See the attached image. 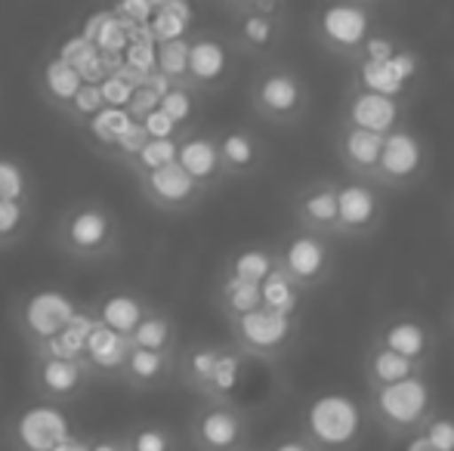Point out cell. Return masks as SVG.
I'll list each match as a JSON object with an SVG mask.
<instances>
[{
    "label": "cell",
    "mask_w": 454,
    "mask_h": 451,
    "mask_svg": "<svg viewBox=\"0 0 454 451\" xmlns=\"http://www.w3.org/2000/svg\"><path fill=\"white\" fill-rule=\"evenodd\" d=\"M87 451H127L121 433H106V436H93L87 439Z\"/></svg>",
    "instance_id": "43"
},
{
    "label": "cell",
    "mask_w": 454,
    "mask_h": 451,
    "mask_svg": "<svg viewBox=\"0 0 454 451\" xmlns=\"http://www.w3.org/2000/svg\"><path fill=\"white\" fill-rule=\"evenodd\" d=\"M176 143H180V139H149L124 167L133 174V180L143 174H152V170H158V167H168V164L176 161Z\"/></svg>",
    "instance_id": "36"
},
{
    "label": "cell",
    "mask_w": 454,
    "mask_h": 451,
    "mask_svg": "<svg viewBox=\"0 0 454 451\" xmlns=\"http://www.w3.org/2000/svg\"><path fill=\"white\" fill-rule=\"evenodd\" d=\"M121 384H127L133 393L161 390L170 380H176V355L170 353H149V349H127L124 368H121Z\"/></svg>",
    "instance_id": "22"
},
{
    "label": "cell",
    "mask_w": 454,
    "mask_h": 451,
    "mask_svg": "<svg viewBox=\"0 0 454 451\" xmlns=\"http://www.w3.org/2000/svg\"><path fill=\"white\" fill-rule=\"evenodd\" d=\"M53 241L62 257L74 263H106L121 253V220L106 201L81 198L56 220Z\"/></svg>",
    "instance_id": "1"
},
{
    "label": "cell",
    "mask_w": 454,
    "mask_h": 451,
    "mask_svg": "<svg viewBox=\"0 0 454 451\" xmlns=\"http://www.w3.org/2000/svg\"><path fill=\"white\" fill-rule=\"evenodd\" d=\"M176 164L204 192H214L220 183H226L220 164V149H216V133L192 130L180 136V143H176Z\"/></svg>",
    "instance_id": "18"
},
{
    "label": "cell",
    "mask_w": 454,
    "mask_h": 451,
    "mask_svg": "<svg viewBox=\"0 0 454 451\" xmlns=\"http://www.w3.org/2000/svg\"><path fill=\"white\" fill-rule=\"evenodd\" d=\"M424 368L414 365V362L402 359V355L389 353L383 346H371L368 359H364V374H368V386L371 390H380V386L399 384V380H408L414 374H420Z\"/></svg>",
    "instance_id": "30"
},
{
    "label": "cell",
    "mask_w": 454,
    "mask_h": 451,
    "mask_svg": "<svg viewBox=\"0 0 454 451\" xmlns=\"http://www.w3.org/2000/svg\"><path fill=\"white\" fill-rule=\"evenodd\" d=\"M371 415L393 436H414L436 415L430 380L420 371L408 380H399V384L371 390Z\"/></svg>",
    "instance_id": "4"
},
{
    "label": "cell",
    "mask_w": 454,
    "mask_h": 451,
    "mask_svg": "<svg viewBox=\"0 0 454 451\" xmlns=\"http://www.w3.org/2000/svg\"><path fill=\"white\" fill-rule=\"evenodd\" d=\"M81 303L74 297L62 294V291L43 288V291H31L19 300L16 307V331L22 334L28 355L37 353L41 346H47L53 338H59L72 319L78 315Z\"/></svg>",
    "instance_id": "5"
},
{
    "label": "cell",
    "mask_w": 454,
    "mask_h": 451,
    "mask_svg": "<svg viewBox=\"0 0 454 451\" xmlns=\"http://www.w3.org/2000/svg\"><path fill=\"white\" fill-rule=\"evenodd\" d=\"M127 451H183L180 436L161 421H137L121 433Z\"/></svg>",
    "instance_id": "32"
},
{
    "label": "cell",
    "mask_w": 454,
    "mask_h": 451,
    "mask_svg": "<svg viewBox=\"0 0 454 451\" xmlns=\"http://www.w3.org/2000/svg\"><path fill=\"white\" fill-rule=\"evenodd\" d=\"M137 189L145 198V205H152L161 214H189L192 207H198L207 198V192L176 161L137 176Z\"/></svg>",
    "instance_id": "12"
},
{
    "label": "cell",
    "mask_w": 454,
    "mask_h": 451,
    "mask_svg": "<svg viewBox=\"0 0 454 451\" xmlns=\"http://www.w3.org/2000/svg\"><path fill=\"white\" fill-rule=\"evenodd\" d=\"M127 346L176 355L180 353V328H176V319L168 309L152 307L149 313L143 315V322L127 334Z\"/></svg>",
    "instance_id": "27"
},
{
    "label": "cell",
    "mask_w": 454,
    "mask_h": 451,
    "mask_svg": "<svg viewBox=\"0 0 454 451\" xmlns=\"http://www.w3.org/2000/svg\"><path fill=\"white\" fill-rule=\"evenodd\" d=\"M31 201H0V247H10L31 229Z\"/></svg>",
    "instance_id": "37"
},
{
    "label": "cell",
    "mask_w": 454,
    "mask_h": 451,
    "mask_svg": "<svg viewBox=\"0 0 454 451\" xmlns=\"http://www.w3.org/2000/svg\"><path fill=\"white\" fill-rule=\"evenodd\" d=\"M223 353H226V346H220V343H189V346H180V353H176V380L183 386H189L195 396L207 399Z\"/></svg>",
    "instance_id": "25"
},
{
    "label": "cell",
    "mask_w": 454,
    "mask_h": 451,
    "mask_svg": "<svg viewBox=\"0 0 454 451\" xmlns=\"http://www.w3.org/2000/svg\"><path fill=\"white\" fill-rule=\"evenodd\" d=\"M395 53H399V43H395L393 37H387V35H380V31H374V35H371L368 41L362 43L359 62H389Z\"/></svg>",
    "instance_id": "42"
},
{
    "label": "cell",
    "mask_w": 454,
    "mask_h": 451,
    "mask_svg": "<svg viewBox=\"0 0 454 451\" xmlns=\"http://www.w3.org/2000/svg\"><path fill=\"white\" fill-rule=\"evenodd\" d=\"M90 384L93 377L78 359H47V355L31 359V390L50 405L78 402L90 390Z\"/></svg>",
    "instance_id": "13"
},
{
    "label": "cell",
    "mask_w": 454,
    "mask_h": 451,
    "mask_svg": "<svg viewBox=\"0 0 454 451\" xmlns=\"http://www.w3.org/2000/svg\"><path fill=\"white\" fill-rule=\"evenodd\" d=\"M247 103L260 121L272 127H294L309 109V90L291 66H263L247 87Z\"/></svg>",
    "instance_id": "3"
},
{
    "label": "cell",
    "mask_w": 454,
    "mask_h": 451,
    "mask_svg": "<svg viewBox=\"0 0 454 451\" xmlns=\"http://www.w3.org/2000/svg\"><path fill=\"white\" fill-rule=\"evenodd\" d=\"M334 145H337V155H340V164L349 170V174H353V180H368V183H374L377 164H380L383 136L340 124Z\"/></svg>",
    "instance_id": "23"
},
{
    "label": "cell",
    "mask_w": 454,
    "mask_h": 451,
    "mask_svg": "<svg viewBox=\"0 0 454 451\" xmlns=\"http://www.w3.org/2000/svg\"><path fill=\"white\" fill-rule=\"evenodd\" d=\"M303 439L316 451H356L364 439V408L349 393H322L303 411Z\"/></svg>",
    "instance_id": "2"
},
{
    "label": "cell",
    "mask_w": 454,
    "mask_h": 451,
    "mask_svg": "<svg viewBox=\"0 0 454 451\" xmlns=\"http://www.w3.org/2000/svg\"><path fill=\"white\" fill-rule=\"evenodd\" d=\"M241 359H245V355H241L239 349L226 346V353H223V359H220V368H216V374H214V384H210L207 399H201V402H210V399L232 402V393L241 380Z\"/></svg>",
    "instance_id": "38"
},
{
    "label": "cell",
    "mask_w": 454,
    "mask_h": 451,
    "mask_svg": "<svg viewBox=\"0 0 454 451\" xmlns=\"http://www.w3.org/2000/svg\"><path fill=\"white\" fill-rule=\"evenodd\" d=\"M192 37V35H189ZM189 37L155 43V74L170 84L185 87V68H189Z\"/></svg>",
    "instance_id": "35"
},
{
    "label": "cell",
    "mask_w": 454,
    "mask_h": 451,
    "mask_svg": "<svg viewBox=\"0 0 454 451\" xmlns=\"http://www.w3.org/2000/svg\"><path fill=\"white\" fill-rule=\"evenodd\" d=\"M260 300H263V309L270 313H278L285 319H297L300 309H303V291L291 282L287 276H281L278 269L260 284Z\"/></svg>",
    "instance_id": "31"
},
{
    "label": "cell",
    "mask_w": 454,
    "mask_h": 451,
    "mask_svg": "<svg viewBox=\"0 0 454 451\" xmlns=\"http://www.w3.org/2000/svg\"><path fill=\"white\" fill-rule=\"evenodd\" d=\"M127 338L108 331V328L96 325L90 338L84 343V353H81V365L87 368V374L96 377H121V368L127 359Z\"/></svg>",
    "instance_id": "26"
},
{
    "label": "cell",
    "mask_w": 454,
    "mask_h": 451,
    "mask_svg": "<svg viewBox=\"0 0 454 451\" xmlns=\"http://www.w3.org/2000/svg\"><path fill=\"white\" fill-rule=\"evenodd\" d=\"M0 201H31V176L6 158H0Z\"/></svg>",
    "instance_id": "39"
},
{
    "label": "cell",
    "mask_w": 454,
    "mask_h": 451,
    "mask_svg": "<svg viewBox=\"0 0 454 451\" xmlns=\"http://www.w3.org/2000/svg\"><path fill=\"white\" fill-rule=\"evenodd\" d=\"M402 114H405V105L399 99H387L353 87V93L347 97V109H343V124L387 136L395 127H402Z\"/></svg>",
    "instance_id": "19"
},
{
    "label": "cell",
    "mask_w": 454,
    "mask_h": 451,
    "mask_svg": "<svg viewBox=\"0 0 454 451\" xmlns=\"http://www.w3.org/2000/svg\"><path fill=\"white\" fill-rule=\"evenodd\" d=\"M275 260H278L281 276H287L306 294L328 282L331 269H334V247L325 235L297 229L275 247Z\"/></svg>",
    "instance_id": "7"
},
{
    "label": "cell",
    "mask_w": 454,
    "mask_h": 451,
    "mask_svg": "<svg viewBox=\"0 0 454 451\" xmlns=\"http://www.w3.org/2000/svg\"><path fill=\"white\" fill-rule=\"evenodd\" d=\"M102 109H106V103H102L99 84H84L78 90V97L72 99V105H68L66 118H72V121H78L81 127H87Z\"/></svg>",
    "instance_id": "40"
},
{
    "label": "cell",
    "mask_w": 454,
    "mask_h": 451,
    "mask_svg": "<svg viewBox=\"0 0 454 451\" xmlns=\"http://www.w3.org/2000/svg\"><path fill=\"white\" fill-rule=\"evenodd\" d=\"M241 56L232 50L229 37L216 31H192L189 37V68H185V87L192 93H216L235 78Z\"/></svg>",
    "instance_id": "8"
},
{
    "label": "cell",
    "mask_w": 454,
    "mask_h": 451,
    "mask_svg": "<svg viewBox=\"0 0 454 451\" xmlns=\"http://www.w3.org/2000/svg\"><path fill=\"white\" fill-rule=\"evenodd\" d=\"M374 346H383L424 368L433 353V331L420 319H414V315H395V319H389L380 328Z\"/></svg>",
    "instance_id": "20"
},
{
    "label": "cell",
    "mask_w": 454,
    "mask_h": 451,
    "mask_svg": "<svg viewBox=\"0 0 454 451\" xmlns=\"http://www.w3.org/2000/svg\"><path fill=\"white\" fill-rule=\"evenodd\" d=\"M294 214L300 220V229H309L318 235H337V183L318 180L309 183L294 195Z\"/></svg>",
    "instance_id": "21"
},
{
    "label": "cell",
    "mask_w": 454,
    "mask_h": 451,
    "mask_svg": "<svg viewBox=\"0 0 454 451\" xmlns=\"http://www.w3.org/2000/svg\"><path fill=\"white\" fill-rule=\"evenodd\" d=\"M189 442L195 451H245L251 448V421L235 402L210 399L192 411Z\"/></svg>",
    "instance_id": "6"
},
{
    "label": "cell",
    "mask_w": 454,
    "mask_h": 451,
    "mask_svg": "<svg viewBox=\"0 0 454 451\" xmlns=\"http://www.w3.org/2000/svg\"><path fill=\"white\" fill-rule=\"evenodd\" d=\"M270 451H316L303 436H294V439H278Z\"/></svg>",
    "instance_id": "44"
},
{
    "label": "cell",
    "mask_w": 454,
    "mask_h": 451,
    "mask_svg": "<svg viewBox=\"0 0 454 451\" xmlns=\"http://www.w3.org/2000/svg\"><path fill=\"white\" fill-rule=\"evenodd\" d=\"M226 16H232V31H229V43L239 56H270L281 43V31H285L287 16H257L245 4H226L223 6Z\"/></svg>",
    "instance_id": "15"
},
{
    "label": "cell",
    "mask_w": 454,
    "mask_h": 451,
    "mask_svg": "<svg viewBox=\"0 0 454 451\" xmlns=\"http://www.w3.org/2000/svg\"><path fill=\"white\" fill-rule=\"evenodd\" d=\"M383 223V198L374 183L343 180L337 183V235L368 238Z\"/></svg>",
    "instance_id": "14"
},
{
    "label": "cell",
    "mask_w": 454,
    "mask_h": 451,
    "mask_svg": "<svg viewBox=\"0 0 454 451\" xmlns=\"http://www.w3.org/2000/svg\"><path fill=\"white\" fill-rule=\"evenodd\" d=\"M427 170V149L420 136L408 127H395L393 133L383 136L380 164H377L374 183L389 189H405L418 183Z\"/></svg>",
    "instance_id": "11"
},
{
    "label": "cell",
    "mask_w": 454,
    "mask_h": 451,
    "mask_svg": "<svg viewBox=\"0 0 454 451\" xmlns=\"http://www.w3.org/2000/svg\"><path fill=\"white\" fill-rule=\"evenodd\" d=\"M216 149L226 180H251L266 167V145L247 127H229L216 133Z\"/></svg>",
    "instance_id": "17"
},
{
    "label": "cell",
    "mask_w": 454,
    "mask_h": 451,
    "mask_svg": "<svg viewBox=\"0 0 454 451\" xmlns=\"http://www.w3.org/2000/svg\"><path fill=\"white\" fill-rule=\"evenodd\" d=\"M275 269H278L275 247L247 245L226 260V266H223V278H235V282H247V284H263Z\"/></svg>",
    "instance_id": "29"
},
{
    "label": "cell",
    "mask_w": 454,
    "mask_h": 451,
    "mask_svg": "<svg viewBox=\"0 0 454 451\" xmlns=\"http://www.w3.org/2000/svg\"><path fill=\"white\" fill-rule=\"evenodd\" d=\"M158 109L170 118V124L183 133H192L195 130V118H198V93H192L189 87H180L174 84L161 99H158Z\"/></svg>",
    "instance_id": "34"
},
{
    "label": "cell",
    "mask_w": 454,
    "mask_h": 451,
    "mask_svg": "<svg viewBox=\"0 0 454 451\" xmlns=\"http://www.w3.org/2000/svg\"><path fill=\"white\" fill-rule=\"evenodd\" d=\"M418 436L427 442L433 451H454V417L449 415H433L424 427L418 430Z\"/></svg>",
    "instance_id": "41"
},
{
    "label": "cell",
    "mask_w": 454,
    "mask_h": 451,
    "mask_svg": "<svg viewBox=\"0 0 454 451\" xmlns=\"http://www.w3.org/2000/svg\"><path fill=\"white\" fill-rule=\"evenodd\" d=\"M297 325H300L297 319H285V315L270 313V309L260 307L254 313L241 315V319L229 322V334H232V346L241 355L272 362L294 346Z\"/></svg>",
    "instance_id": "10"
},
{
    "label": "cell",
    "mask_w": 454,
    "mask_h": 451,
    "mask_svg": "<svg viewBox=\"0 0 454 451\" xmlns=\"http://www.w3.org/2000/svg\"><path fill=\"white\" fill-rule=\"evenodd\" d=\"M37 87H41V97L47 99V105H53L59 114H66L72 99L78 97V90L84 87V81L74 72V66H68L66 59L53 56V59L43 62L41 74H37Z\"/></svg>",
    "instance_id": "28"
},
{
    "label": "cell",
    "mask_w": 454,
    "mask_h": 451,
    "mask_svg": "<svg viewBox=\"0 0 454 451\" xmlns=\"http://www.w3.org/2000/svg\"><path fill=\"white\" fill-rule=\"evenodd\" d=\"M245 451H257V448H245Z\"/></svg>",
    "instance_id": "46"
},
{
    "label": "cell",
    "mask_w": 454,
    "mask_h": 451,
    "mask_svg": "<svg viewBox=\"0 0 454 451\" xmlns=\"http://www.w3.org/2000/svg\"><path fill=\"white\" fill-rule=\"evenodd\" d=\"M418 56L411 50H399L389 62H359L356 87L387 99H405L411 84L418 81Z\"/></svg>",
    "instance_id": "16"
},
{
    "label": "cell",
    "mask_w": 454,
    "mask_h": 451,
    "mask_svg": "<svg viewBox=\"0 0 454 451\" xmlns=\"http://www.w3.org/2000/svg\"><path fill=\"white\" fill-rule=\"evenodd\" d=\"M312 35L325 50L359 59L362 43L374 35V10L368 4H331L312 12Z\"/></svg>",
    "instance_id": "9"
},
{
    "label": "cell",
    "mask_w": 454,
    "mask_h": 451,
    "mask_svg": "<svg viewBox=\"0 0 454 451\" xmlns=\"http://www.w3.org/2000/svg\"><path fill=\"white\" fill-rule=\"evenodd\" d=\"M216 307H220V313L226 315V322L254 313V309L263 307V300H260V284L235 282V278H220V288H216Z\"/></svg>",
    "instance_id": "33"
},
{
    "label": "cell",
    "mask_w": 454,
    "mask_h": 451,
    "mask_svg": "<svg viewBox=\"0 0 454 451\" xmlns=\"http://www.w3.org/2000/svg\"><path fill=\"white\" fill-rule=\"evenodd\" d=\"M405 451H433V448H430V446H427V442H424V439H420V436H418V433H414V436H411V439H408V448H405Z\"/></svg>",
    "instance_id": "45"
},
{
    "label": "cell",
    "mask_w": 454,
    "mask_h": 451,
    "mask_svg": "<svg viewBox=\"0 0 454 451\" xmlns=\"http://www.w3.org/2000/svg\"><path fill=\"white\" fill-rule=\"evenodd\" d=\"M87 307H90L93 319L102 328L127 338L143 322V315L152 309V303L145 297H139L137 291H108V294H102L99 300L87 303Z\"/></svg>",
    "instance_id": "24"
}]
</instances>
